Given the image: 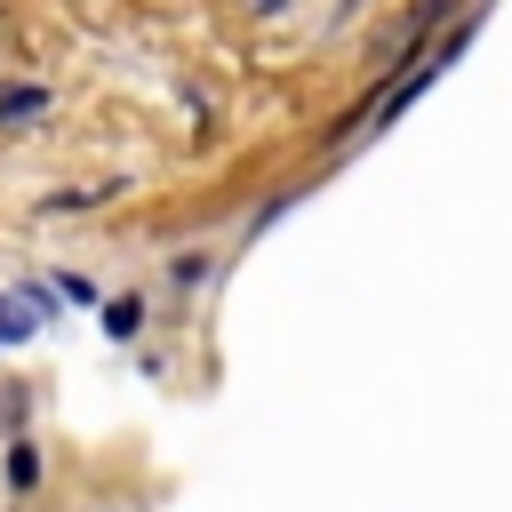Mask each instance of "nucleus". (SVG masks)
<instances>
[{
    "label": "nucleus",
    "mask_w": 512,
    "mask_h": 512,
    "mask_svg": "<svg viewBox=\"0 0 512 512\" xmlns=\"http://www.w3.org/2000/svg\"><path fill=\"white\" fill-rule=\"evenodd\" d=\"M136 328H144V296H112V304H104V336H120V344H128Z\"/></svg>",
    "instance_id": "nucleus-3"
},
{
    "label": "nucleus",
    "mask_w": 512,
    "mask_h": 512,
    "mask_svg": "<svg viewBox=\"0 0 512 512\" xmlns=\"http://www.w3.org/2000/svg\"><path fill=\"white\" fill-rule=\"evenodd\" d=\"M40 112H48V88H0V128L40 120Z\"/></svg>",
    "instance_id": "nucleus-2"
},
{
    "label": "nucleus",
    "mask_w": 512,
    "mask_h": 512,
    "mask_svg": "<svg viewBox=\"0 0 512 512\" xmlns=\"http://www.w3.org/2000/svg\"><path fill=\"white\" fill-rule=\"evenodd\" d=\"M48 320L24 304V288H0V344H24V336H40Z\"/></svg>",
    "instance_id": "nucleus-1"
},
{
    "label": "nucleus",
    "mask_w": 512,
    "mask_h": 512,
    "mask_svg": "<svg viewBox=\"0 0 512 512\" xmlns=\"http://www.w3.org/2000/svg\"><path fill=\"white\" fill-rule=\"evenodd\" d=\"M256 8H264V16H272V8H288V0H256Z\"/></svg>",
    "instance_id": "nucleus-5"
},
{
    "label": "nucleus",
    "mask_w": 512,
    "mask_h": 512,
    "mask_svg": "<svg viewBox=\"0 0 512 512\" xmlns=\"http://www.w3.org/2000/svg\"><path fill=\"white\" fill-rule=\"evenodd\" d=\"M8 480H16V488H32V480H40V456H32V440H8Z\"/></svg>",
    "instance_id": "nucleus-4"
}]
</instances>
